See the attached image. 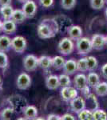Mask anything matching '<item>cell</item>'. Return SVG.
<instances>
[{
	"instance_id": "1",
	"label": "cell",
	"mask_w": 107,
	"mask_h": 120,
	"mask_svg": "<svg viewBox=\"0 0 107 120\" xmlns=\"http://www.w3.org/2000/svg\"><path fill=\"white\" fill-rule=\"evenodd\" d=\"M59 31V27L55 19H46L42 20L37 28L38 37L42 39L54 38Z\"/></svg>"
},
{
	"instance_id": "2",
	"label": "cell",
	"mask_w": 107,
	"mask_h": 120,
	"mask_svg": "<svg viewBox=\"0 0 107 120\" xmlns=\"http://www.w3.org/2000/svg\"><path fill=\"white\" fill-rule=\"evenodd\" d=\"M73 83L74 87L77 90H80L84 96L87 95V94L90 93V91H89V88L90 87L87 84L86 75L83 74V73L76 75L75 77L74 78Z\"/></svg>"
},
{
	"instance_id": "3",
	"label": "cell",
	"mask_w": 107,
	"mask_h": 120,
	"mask_svg": "<svg viewBox=\"0 0 107 120\" xmlns=\"http://www.w3.org/2000/svg\"><path fill=\"white\" fill-rule=\"evenodd\" d=\"M57 50L61 55H69L74 51V43L70 37H64L59 41Z\"/></svg>"
},
{
	"instance_id": "4",
	"label": "cell",
	"mask_w": 107,
	"mask_h": 120,
	"mask_svg": "<svg viewBox=\"0 0 107 120\" xmlns=\"http://www.w3.org/2000/svg\"><path fill=\"white\" fill-rule=\"evenodd\" d=\"M8 101L15 112H17V113L22 112L23 109L28 105L26 98L21 95H18V94H15V95L11 96L8 98Z\"/></svg>"
},
{
	"instance_id": "5",
	"label": "cell",
	"mask_w": 107,
	"mask_h": 120,
	"mask_svg": "<svg viewBox=\"0 0 107 120\" xmlns=\"http://www.w3.org/2000/svg\"><path fill=\"white\" fill-rule=\"evenodd\" d=\"M76 50L79 55H85L90 53L93 50L91 40L86 37H81L79 38L76 41Z\"/></svg>"
},
{
	"instance_id": "6",
	"label": "cell",
	"mask_w": 107,
	"mask_h": 120,
	"mask_svg": "<svg viewBox=\"0 0 107 120\" xmlns=\"http://www.w3.org/2000/svg\"><path fill=\"white\" fill-rule=\"evenodd\" d=\"M27 42L23 36L18 35L11 39V49L18 54H22L26 50Z\"/></svg>"
},
{
	"instance_id": "7",
	"label": "cell",
	"mask_w": 107,
	"mask_h": 120,
	"mask_svg": "<svg viewBox=\"0 0 107 120\" xmlns=\"http://www.w3.org/2000/svg\"><path fill=\"white\" fill-rule=\"evenodd\" d=\"M22 65L26 71H34L38 67V58L34 55H27L25 56L22 61Z\"/></svg>"
},
{
	"instance_id": "8",
	"label": "cell",
	"mask_w": 107,
	"mask_h": 120,
	"mask_svg": "<svg viewBox=\"0 0 107 120\" xmlns=\"http://www.w3.org/2000/svg\"><path fill=\"white\" fill-rule=\"evenodd\" d=\"M62 99L65 102H70L72 99H74L77 96H78L77 90L74 86H68L65 87H62V90L60 91Z\"/></svg>"
},
{
	"instance_id": "9",
	"label": "cell",
	"mask_w": 107,
	"mask_h": 120,
	"mask_svg": "<svg viewBox=\"0 0 107 120\" xmlns=\"http://www.w3.org/2000/svg\"><path fill=\"white\" fill-rule=\"evenodd\" d=\"M22 10L26 15V19H32L35 16L38 7H37L35 2L33 0H28L23 3Z\"/></svg>"
},
{
	"instance_id": "10",
	"label": "cell",
	"mask_w": 107,
	"mask_h": 120,
	"mask_svg": "<svg viewBox=\"0 0 107 120\" xmlns=\"http://www.w3.org/2000/svg\"><path fill=\"white\" fill-rule=\"evenodd\" d=\"M31 78L27 73L22 72L18 76L16 80V86L19 90H26L31 86Z\"/></svg>"
},
{
	"instance_id": "11",
	"label": "cell",
	"mask_w": 107,
	"mask_h": 120,
	"mask_svg": "<svg viewBox=\"0 0 107 120\" xmlns=\"http://www.w3.org/2000/svg\"><path fill=\"white\" fill-rule=\"evenodd\" d=\"M91 44L94 50L101 51L106 46V36L101 34H94L91 38Z\"/></svg>"
},
{
	"instance_id": "12",
	"label": "cell",
	"mask_w": 107,
	"mask_h": 120,
	"mask_svg": "<svg viewBox=\"0 0 107 120\" xmlns=\"http://www.w3.org/2000/svg\"><path fill=\"white\" fill-rule=\"evenodd\" d=\"M70 103V105L71 111L75 114H78L79 112L81 111L85 108V98L81 96H77L74 99H72Z\"/></svg>"
},
{
	"instance_id": "13",
	"label": "cell",
	"mask_w": 107,
	"mask_h": 120,
	"mask_svg": "<svg viewBox=\"0 0 107 120\" xmlns=\"http://www.w3.org/2000/svg\"><path fill=\"white\" fill-rule=\"evenodd\" d=\"M67 34L73 41H77L83 35V30L80 26L70 25L67 28Z\"/></svg>"
},
{
	"instance_id": "14",
	"label": "cell",
	"mask_w": 107,
	"mask_h": 120,
	"mask_svg": "<svg viewBox=\"0 0 107 120\" xmlns=\"http://www.w3.org/2000/svg\"><path fill=\"white\" fill-rule=\"evenodd\" d=\"M85 108L89 111H94L99 108V102L98 101V98L93 93H89L85 96Z\"/></svg>"
},
{
	"instance_id": "15",
	"label": "cell",
	"mask_w": 107,
	"mask_h": 120,
	"mask_svg": "<svg viewBox=\"0 0 107 120\" xmlns=\"http://www.w3.org/2000/svg\"><path fill=\"white\" fill-rule=\"evenodd\" d=\"M22 114L25 119H36L38 115V109L34 105H27L23 109Z\"/></svg>"
},
{
	"instance_id": "16",
	"label": "cell",
	"mask_w": 107,
	"mask_h": 120,
	"mask_svg": "<svg viewBox=\"0 0 107 120\" xmlns=\"http://www.w3.org/2000/svg\"><path fill=\"white\" fill-rule=\"evenodd\" d=\"M17 30V24L12 19H7L3 22V32L6 34H13Z\"/></svg>"
},
{
	"instance_id": "17",
	"label": "cell",
	"mask_w": 107,
	"mask_h": 120,
	"mask_svg": "<svg viewBox=\"0 0 107 120\" xmlns=\"http://www.w3.org/2000/svg\"><path fill=\"white\" fill-rule=\"evenodd\" d=\"M63 72L68 75H72L75 72H77V61L74 59H68L65 62V64L63 67Z\"/></svg>"
},
{
	"instance_id": "18",
	"label": "cell",
	"mask_w": 107,
	"mask_h": 120,
	"mask_svg": "<svg viewBox=\"0 0 107 120\" xmlns=\"http://www.w3.org/2000/svg\"><path fill=\"white\" fill-rule=\"evenodd\" d=\"M46 86L49 90H56L60 86L58 76L56 75H50L46 79Z\"/></svg>"
},
{
	"instance_id": "19",
	"label": "cell",
	"mask_w": 107,
	"mask_h": 120,
	"mask_svg": "<svg viewBox=\"0 0 107 120\" xmlns=\"http://www.w3.org/2000/svg\"><path fill=\"white\" fill-rule=\"evenodd\" d=\"M11 49V38L3 34L0 35V51L7 52Z\"/></svg>"
},
{
	"instance_id": "20",
	"label": "cell",
	"mask_w": 107,
	"mask_h": 120,
	"mask_svg": "<svg viewBox=\"0 0 107 120\" xmlns=\"http://www.w3.org/2000/svg\"><path fill=\"white\" fill-rule=\"evenodd\" d=\"M38 67L46 71L52 67V58L48 55H42L38 58Z\"/></svg>"
},
{
	"instance_id": "21",
	"label": "cell",
	"mask_w": 107,
	"mask_h": 120,
	"mask_svg": "<svg viewBox=\"0 0 107 120\" xmlns=\"http://www.w3.org/2000/svg\"><path fill=\"white\" fill-rule=\"evenodd\" d=\"M87 84L90 88L94 89L95 86L100 82V77L94 71H89L88 75L86 76Z\"/></svg>"
},
{
	"instance_id": "22",
	"label": "cell",
	"mask_w": 107,
	"mask_h": 120,
	"mask_svg": "<svg viewBox=\"0 0 107 120\" xmlns=\"http://www.w3.org/2000/svg\"><path fill=\"white\" fill-rule=\"evenodd\" d=\"M26 19V17L22 9L14 10L12 16H11V19H12L16 24H21V23L24 22Z\"/></svg>"
},
{
	"instance_id": "23",
	"label": "cell",
	"mask_w": 107,
	"mask_h": 120,
	"mask_svg": "<svg viewBox=\"0 0 107 120\" xmlns=\"http://www.w3.org/2000/svg\"><path fill=\"white\" fill-rule=\"evenodd\" d=\"M14 12V9L11 5H6V6H1L0 7V13L4 20L7 19H11L12 14Z\"/></svg>"
},
{
	"instance_id": "24",
	"label": "cell",
	"mask_w": 107,
	"mask_h": 120,
	"mask_svg": "<svg viewBox=\"0 0 107 120\" xmlns=\"http://www.w3.org/2000/svg\"><path fill=\"white\" fill-rule=\"evenodd\" d=\"M66 60L60 55H56L52 58V67L55 70H61L63 68L64 64H65Z\"/></svg>"
},
{
	"instance_id": "25",
	"label": "cell",
	"mask_w": 107,
	"mask_h": 120,
	"mask_svg": "<svg viewBox=\"0 0 107 120\" xmlns=\"http://www.w3.org/2000/svg\"><path fill=\"white\" fill-rule=\"evenodd\" d=\"M95 94L100 97H105L107 95V82H100L94 88Z\"/></svg>"
},
{
	"instance_id": "26",
	"label": "cell",
	"mask_w": 107,
	"mask_h": 120,
	"mask_svg": "<svg viewBox=\"0 0 107 120\" xmlns=\"http://www.w3.org/2000/svg\"><path fill=\"white\" fill-rule=\"evenodd\" d=\"M87 67L89 71H95L98 67V61L94 56H88L86 57Z\"/></svg>"
},
{
	"instance_id": "27",
	"label": "cell",
	"mask_w": 107,
	"mask_h": 120,
	"mask_svg": "<svg viewBox=\"0 0 107 120\" xmlns=\"http://www.w3.org/2000/svg\"><path fill=\"white\" fill-rule=\"evenodd\" d=\"M14 109L11 106L9 107L3 108L1 111H0V119L2 120H10L11 119L12 116L14 115Z\"/></svg>"
},
{
	"instance_id": "28",
	"label": "cell",
	"mask_w": 107,
	"mask_h": 120,
	"mask_svg": "<svg viewBox=\"0 0 107 120\" xmlns=\"http://www.w3.org/2000/svg\"><path fill=\"white\" fill-rule=\"evenodd\" d=\"M77 119L80 120H93V111L85 108L77 114Z\"/></svg>"
},
{
	"instance_id": "29",
	"label": "cell",
	"mask_w": 107,
	"mask_h": 120,
	"mask_svg": "<svg viewBox=\"0 0 107 120\" xmlns=\"http://www.w3.org/2000/svg\"><path fill=\"white\" fill-rule=\"evenodd\" d=\"M58 79H59V85L61 87L71 86V80L70 78V75L64 73V74H62L58 76Z\"/></svg>"
},
{
	"instance_id": "30",
	"label": "cell",
	"mask_w": 107,
	"mask_h": 120,
	"mask_svg": "<svg viewBox=\"0 0 107 120\" xmlns=\"http://www.w3.org/2000/svg\"><path fill=\"white\" fill-rule=\"evenodd\" d=\"M107 113L103 110L97 109L93 111V120H106Z\"/></svg>"
},
{
	"instance_id": "31",
	"label": "cell",
	"mask_w": 107,
	"mask_h": 120,
	"mask_svg": "<svg viewBox=\"0 0 107 120\" xmlns=\"http://www.w3.org/2000/svg\"><path fill=\"white\" fill-rule=\"evenodd\" d=\"M77 71L80 72H86L88 71V67H87V63H86V57L81 58L77 61Z\"/></svg>"
},
{
	"instance_id": "32",
	"label": "cell",
	"mask_w": 107,
	"mask_h": 120,
	"mask_svg": "<svg viewBox=\"0 0 107 120\" xmlns=\"http://www.w3.org/2000/svg\"><path fill=\"white\" fill-rule=\"evenodd\" d=\"M106 5V0H90V7L94 10H102Z\"/></svg>"
},
{
	"instance_id": "33",
	"label": "cell",
	"mask_w": 107,
	"mask_h": 120,
	"mask_svg": "<svg viewBox=\"0 0 107 120\" xmlns=\"http://www.w3.org/2000/svg\"><path fill=\"white\" fill-rule=\"evenodd\" d=\"M9 65V59L5 52L0 51V69H6Z\"/></svg>"
},
{
	"instance_id": "34",
	"label": "cell",
	"mask_w": 107,
	"mask_h": 120,
	"mask_svg": "<svg viewBox=\"0 0 107 120\" xmlns=\"http://www.w3.org/2000/svg\"><path fill=\"white\" fill-rule=\"evenodd\" d=\"M61 6L64 10H72L76 6V0H61Z\"/></svg>"
},
{
	"instance_id": "35",
	"label": "cell",
	"mask_w": 107,
	"mask_h": 120,
	"mask_svg": "<svg viewBox=\"0 0 107 120\" xmlns=\"http://www.w3.org/2000/svg\"><path fill=\"white\" fill-rule=\"evenodd\" d=\"M38 2L43 8H50L54 5V0H38Z\"/></svg>"
},
{
	"instance_id": "36",
	"label": "cell",
	"mask_w": 107,
	"mask_h": 120,
	"mask_svg": "<svg viewBox=\"0 0 107 120\" xmlns=\"http://www.w3.org/2000/svg\"><path fill=\"white\" fill-rule=\"evenodd\" d=\"M101 74L103 78L107 79V63L103 64L101 67Z\"/></svg>"
},
{
	"instance_id": "37",
	"label": "cell",
	"mask_w": 107,
	"mask_h": 120,
	"mask_svg": "<svg viewBox=\"0 0 107 120\" xmlns=\"http://www.w3.org/2000/svg\"><path fill=\"white\" fill-rule=\"evenodd\" d=\"M61 119L62 120H75L76 118L73 115H71V114L66 113L61 116Z\"/></svg>"
},
{
	"instance_id": "38",
	"label": "cell",
	"mask_w": 107,
	"mask_h": 120,
	"mask_svg": "<svg viewBox=\"0 0 107 120\" xmlns=\"http://www.w3.org/2000/svg\"><path fill=\"white\" fill-rule=\"evenodd\" d=\"M48 120H60L61 119V116L58 115H55V114H50V115H47Z\"/></svg>"
},
{
	"instance_id": "39",
	"label": "cell",
	"mask_w": 107,
	"mask_h": 120,
	"mask_svg": "<svg viewBox=\"0 0 107 120\" xmlns=\"http://www.w3.org/2000/svg\"><path fill=\"white\" fill-rule=\"evenodd\" d=\"M12 3V0H0V6L11 5Z\"/></svg>"
},
{
	"instance_id": "40",
	"label": "cell",
	"mask_w": 107,
	"mask_h": 120,
	"mask_svg": "<svg viewBox=\"0 0 107 120\" xmlns=\"http://www.w3.org/2000/svg\"><path fill=\"white\" fill-rule=\"evenodd\" d=\"M3 32V22L0 20V33Z\"/></svg>"
},
{
	"instance_id": "41",
	"label": "cell",
	"mask_w": 107,
	"mask_h": 120,
	"mask_svg": "<svg viewBox=\"0 0 107 120\" xmlns=\"http://www.w3.org/2000/svg\"><path fill=\"white\" fill-rule=\"evenodd\" d=\"M2 88H3V80L0 77V90H2Z\"/></svg>"
},
{
	"instance_id": "42",
	"label": "cell",
	"mask_w": 107,
	"mask_h": 120,
	"mask_svg": "<svg viewBox=\"0 0 107 120\" xmlns=\"http://www.w3.org/2000/svg\"><path fill=\"white\" fill-rule=\"evenodd\" d=\"M26 1H28V0H18V2H19V3H26Z\"/></svg>"
},
{
	"instance_id": "43",
	"label": "cell",
	"mask_w": 107,
	"mask_h": 120,
	"mask_svg": "<svg viewBox=\"0 0 107 120\" xmlns=\"http://www.w3.org/2000/svg\"><path fill=\"white\" fill-rule=\"evenodd\" d=\"M105 15H106V18L107 19V8L106 9V11H105Z\"/></svg>"
},
{
	"instance_id": "44",
	"label": "cell",
	"mask_w": 107,
	"mask_h": 120,
	"mask_svg": "<svg viewBox=\"0 0 107 120\" xmlns=\"http://www.w3.org/2000/svg\"><path fill=\"white\" fill-rule=\"evenodd\" d=\"M106 46H107V35L106 36Z\"/></svg>"
},
{
	"instance_id": "45",
	"label": "cell",
	"mask_w": 107,
	"mask_h": 120,
	"mask_svg": "<svg viewBox=\"0 0 107 120\" xmlns=\"http://www.w3.org/2000/svg\"><path fill=\"white\" fill-rule=\"evenodd\" d=\"M106 3H107V0H106Z\"/></svg>"
}]
</instances>
